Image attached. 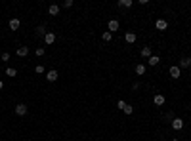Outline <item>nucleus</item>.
Returning <instances> with one entry per match:
<instances>
[{"label": "nucleus", "instance_id": "obj_1", "mask_svg": "<svg viewBox=\"0 0 191 141\" xmlns=\"http://www.w3.org/2000/svg\"><path fill=\"white\" fill-rule=\"evenodd\" d=\"M27 111H29V109H27L25 103H17V105H15V114H17V116H25Z\"/></svg>", "mask_w": 191, "mask_h": 141}, {"label": "nucleus", "instance_id": "obj_2", "mask_svg": "<svg viewBox=\"0 0 191 141\" xmlns=\"http://www.w3.org/2000/svg\"><path fill=\"white\" fill-rule=\"evenodd\" d=\"M168 73H170V77H172V78H180V77H182V69H180L178 65H172Z\"/></svg>", "mask_w": 191, "mask_h": 141}, {"label": "nucleus", "instance_id": "obj_3", "mask_svg": "<svg viewBox=\"0 0 191 141\" xmlns=\"http://www.w3.org/2000/svg\"><path fill=\"white\" fill-rule=\"evenodd\" d=\"M164 101H166V97H164L163 93H155V97H153V103H155L157 107H163V105H164Z\"/></svg>", "mask_w": 191, "mask_h": 141}, {"label": "nucleus", "instance_id": "obj_4", "mask_svg": "<svg viewBox=\"0 0 191 141\" xmlns=\"http://www.w3.org/2000/svg\"><path fill=\"white\" fill-rule=\"evenodd\" d=\"M119 27H120V23L117 19H109V23H107V29H109V32H115V31H119Z\"/></svg>", "mask_w": 191, "mask_h": 141}, {"label": "nucleus", "instance_id": "obj_5", "mask_svg": "<svg viewBox=\"0 0 191 141\" xmlns=\"http://www.w3.org/2000/svg\"><path fill=\"white\" fill-rule=\"evenodd\" d=\"M182 128H184V120H182V118H172V130L180 132Z\"/></svg>", "mask_w": 191, "mask_h": 141}, {"label": "nucleus", "instance_id": "obj_6", "mask_svg": "<svg viewBox=\"0 0 191 141\" xmlns=\"http://www.w3.org/2000/svg\"><path fill=\"white\" fill-rule=\"evenodd\" d=\"M58 78H59L58 71H54V69H52V71H48V73H46V80H48V82H55Z\"/></svg>", "mask_w": 191, "mask_h": 141}, {"label": "nucleus", "instance_id": "obj_7", "mask_svg": "<svg viewBox=\"0 0 191 141\" xmlns=\"http://www.w3.org/2000/svg\"><path fill=\"white\" fill-rule=\"evenodd\" d=\"M155 27L159 29V31H166V27H168V21H166V19H157V21H155Z\"/></svg>", "mask_w": 191, "mask_h": 141}, {"label": "nucleus", "instance_id": "obj_8", "mask_svg": "<svg viewBox=\"0 0 191 141\" xmlns=\"http://www.w3.org/2000/svg\"><path fill=\"white\" fill-rule=\"evenodd\" d=\"M15 53H17V57H27V56H29V48H27V46H19V48L15 50Z\"/></svg>", "mask_w": 191, "mask_h": 141}, {"label": "nucleus", "instance_id": "obj_9", "mask_svg": "<svg viewBox=\"0 0 191 141\" xmlns=\"http://www.w3.org/2000/svg\"><path fill=\"white\" fill-rule=\"evenodd\" d=\"M124 40L128 42V44H134V42H136V32H132V31H126V35H124Z\"/></svg>", "mask_w": 191, "mask_h": 141}, {"label": "nucleus", "instance_id": "obj_10", "mask_svg": "<svg viewBox=\"0 0 191 141\" xmlns=\"http://www.w3.org/2000/svg\"><path fill=\"white\" fill-rule=\"evenodd\" d=\"M180 69H187V67H191V57H182L180 59V65H178Z\"/></svg>", "mask_w": 191, "mask_h": 141}, {"label": "nucleus", "instance_id": "obj_11", "mask_svg": "<svg viewBox=\"0 0 191 141\" xmlns=\"http://www.w3.org/2000/svg\"><path fill=\"white\" fill-rule=\"evenodd\" d=\"M46 32H48V31H46V27H44V25H38V27L35 29V35H37V36H40V38L46 36Z\"/></svg>", "mask_w": 191, "mask_h": 141}, {"label": "nucleus", "instance_id": "obj_12", "mask_svg": "<svg viewBox=\"0 0 191 141\" xmlns=\"http://www.w3.org/2000/svg\"><path fill=\"white\" fill-rule=\"evenodd\" d=\"M134 71H136V74H138V77H143V74H145V71H147V67H145L143 63H138Z\"/></svg>", "mask_w": 191, "mask_h": 141}, {"label": "nucleus", "instance_id": "obj_13", "mask_svg": "<svg viewBox=\"0 0 191 141\" xmlns=\"http://www.w3.org/2000/svg\"><path fill=\"white\" fill-rule=\"evenodd\" d=\"M151 56H153V52H151V46H143V48H141V57L149 59Z\"/></svg>", "mask_w": 191, "mask_h": 141}, {"label": "nucleus", "instance_id": "obj_14", "mask_svg": "<svg viewBox=\"0 0 191 141\" xmlns=\"http://www.w3.org/2000/svg\"><path fill=\"white\" fill-rule=\"evenodd\" d=\"M19 25H21L19 17H14V19H10V29H12V31H17V29H19Z\"/></svg>", "mask_w": 191, "mask_h": 141}, {"label": "nucleus", "instance_id": "obj_15", "mask_svg": "<svg viewBox=\"0 0 191 141\" xmlns=\"http://www.w3.org/2000/svg\"><path fill=\"white\" fill-rule=\"evenodd\" d=\"M159 63H161V57H159V56H151V57L147 59V65H151V67H157Z\"/></svg>", "mask_w": 191, "mask_h": 141}, {"label": "nucleus", "instance_id": "obj_16", "mask_svg": "<svg viewBox=\"0 0 191 141\" xmlns=\"http://www.w3.org/2000/svg\"><path fill=\"white\" fill-rule=\"evenodd\" d=\"M59 10H61V8H59L58 4H52V6L48 8V14H50V15H58V14H59Z\"/></svg>", "mask_w": 191, "mask_h": 141}, {"label": "nucleus", "instance_id": "obj_17", "mask_svg": "<svg viewBox=\"0 0 191 141\" xmlns=\"http://www.w3.org/2000/svg\"><path fill=\"white\" fill-rule=\"evenodd\" d=\"M44 42H46V44H54V42H55V35H54V32H46Z\"/></svg>", "mask_w": 191, "mask_h": 141}, {"label": "nucleus", "instance_id": "obj_18", "mask_svg": "<svg viewBox=\"0 0 191 141\" xmlns=\"http://www.w3.org/2000/svg\"><path fill=\"white\" fill-rule=\"evenodd\" d=\"M134 2H132V0H119V2H117V6L119 8H130Z\"/></svg>", "mask_w": 191, "mask_h": 141}, {"label": "nucleus", "instance_id": "obj_19", "mask_svg": "<svg viewBox=\"0 0 191 141\" xmlns=\"http://www.w3.org/2000/svg\"><path fill=\"white\" fill-rule=\"evenodd\" d=\"M6 77H17V71L14 67H8L6 69Z\"/></svg>", "mask_w": 191, "mask_h": 141}, {"label": "nucleus", "instance_id": "obj_20", "mask_svg": "<svg viewBox=\"0 0 191 141\" xmlns=\"http://www.w3.org/2000/svg\"><path fill=\"white\" fill-rule=\"evenodd\" d=\"M102 38H103L105 42H109L111 38H113V32H109V31H105V32H103V35H102Z\"/></svg>", "mask_w": 191, "mask_h": 141}, {"label": "nucleus", "instance_id": "obj_21", "mask_svg": "<svg viewBox=\"0 0 191 141\" xmlns=\"http://www.w3.org/2000/svg\"><path fill=\"white\" fill-rule=\"evenodd\" d=\"M122 113H124V114H132V113H134V107L126 103V107H124V111H122Z\"/></svg>", "mask_w": 191, "mask_h": 141}, {"label": "nucleus", "instance_id": "obj_22", "mask_svg": "<svg viewBox=\"0 0 191 141\" xmlns=\"http://www.w3.org/2000/svg\"><path fill=\"white\" fill-rule=\"evenodd\" d=\"M35 53H37L38 57H42L44 53H46V50H44V48H37V50H35Z\"/></svg>", "mask_w": 191, "mask_h": 141}, {"label": "nucleus", "instance_id": "obj_23", "mask_svg": "<svg viewBox=\"0 0 191 141\" xmlns=\"http://www.w3.org/2000/svg\"><path fill=\"white\" fill-rule=\"evenodd\" d=\"M35 73H37V74H42V73H44V67H42V65H37V67H35Z\"/></svg>", "mask_w": 191, "mask_h": 141}, {"label": "nucleus", "instance_id": "obj_24", "mask_svg": "<svg viewBox=\"0 0 191 141\" xmlns=\"http://www.w3.org/2000/svg\"><path fill=\"white\" fill-rule=\"evenodd\" d=\"M117 107H119V109H120V111H124V107H126V103H124V101H122V99H120V101H117Z\"/></svg>", "mask_w": 191, "mask_h": 141}, {"label": "nucleus", "instance_id": "obj_25", "mask_svg": "<svg viewBox=\"0 0 191 141\" xmlns=\"http://www.w3.org/2000/svg\"><path fill=\"white\" fill-rule=\"evenodd\" d=\"M61 6H63V8H71V6H73V0H65Z\"/></svg>", "mask_w": 191, "mask_h": 141}, {"label": "nucleus", "instance_id": "obj_26", "mask_svg": "<svg viewBox=\"0 0 191 141\" xmlns=\"http://www.w3.org/2000/svg\"><path fill=\"white\" fill-rule=\"evenodd\" d=\"M2 61H10V53H8V52L2 53Z\"/></svg>", "mask_w": 191, "mask_h": 141}, {"label": "nucleus", "instance_id": "obj_27", "mask_svg": "<svg viewBox=\"0 0 191 141\" xmlns=\"http://www.w3.org/2000/svg\"><path fill=\"white\" fill-rule=\"evenodd\" d=\"M2 88H4V82H2V80H0V90H2Z\"/></svg>", "mask_w": 191, "mask_h": 141}, {"label": "nucleus", "instance_id": "obj_28", "mask_svg": "<svg viewBox=\"0 0 191 141\" xmlns=\"http://www.w3.org/2000/svg\"><path fill=\"white\" fill-rule=\"evenodd\" d=\"M172 141H180V139H172Z\"/></svg>", "mask_w": 191, "mask_h": 141}]
</instances>
